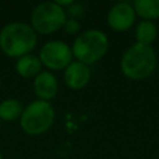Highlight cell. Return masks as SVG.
<instances>
[{
  "instance_id": "cell-1",
  "label": "cell",
  "mask_w": 159,
  "mask_h": 159,
  "mask_svg": "<svg viewBox=\"0 0 159 159\" xmlns=\"http://www.w3.org/2000/svg\"><path fill=\"white\" fill-rule=\"evenodd\" d=\"M37 43V34L26 22H10L0 30V48L14 58L29 55Z\"/></svg>"
},
{
  "instance_id": "cell-2",
  "label": "cell",
  "mask_w": 159,
  "mask_h": 159,
  "mask_svg": "<svg viewBox=\"0 0 159 159\" xmlns=\"http://www.w3.org/2000/svg\"><path fill=\"white\" fill-rule=\"evenodd\" d=\"M119 66L127 78L142 81L154 72L157 67V53L152 46L135 42L124 51Z\"/></svg>"
},
{
  "instance_id": "cell-3",
  "label": "cell",
  "mask_w": 159,
  "mask_h": 159,
  "mask_svg": "<svg viewBox=\"0 0 159 159\" xmlns=\"http://www.w3.org/2000/svg\"><path fill=\"white\" fill-rule=\"evenodd\" d=\"M109 40L107 35L97 29L86 30L81 32L72 45V55L73 57L89 66L99 61L108 51Z\"/></svg>"
},
{
  "instance_id": "cell-4",
  "label": "cell",
  "mask_w": 159,
  "mask_h": 159,
  "mask_svg": "<svg viewBox=\"0 0 159 159\" xmlns=\"http://www.w3.org/2000/svg\"><path fill=\"white\" fill-rule=\"evenodd\" d=\"M55 120V109L50 102L36 99L27 104L20 117V127L29 135L47 132Z\"/></svg>"
},
{
  "instance_id": "cell-5",
  "label": "cell",
  "mask_w": 159,
  "mask_h": 159,
  "mask_svg": "<svg viewBox=\"0 0 159 159\" xmlns=\"http://www.w3.org/2000/svg\"><path fill=\"white\" fill-rule=\"evenodd\" d=\"M67 15L56 1H45L35 6L31 12V27L36 34L48 35L63 27Z\"/></svg>"
},
{
  "instance_id": "cell-6",
  "label": "cell",
  "mask_w": 159,
  "mask_h": 159,
  "mask_svg": "<svg viewBox=\"0 0 159 159\" xmlns=\"http://www.w3.org/2000/svg\"><path fill=\"white\" fill-rule=\"evenodd\" d=\"M39 58L41 63L48 70L58 71L65 70L72 62L73 55L72 48L66 42L60 40H52L46 42L41 47Z\"/></svg>"
},
{
  "instance_id": "cell-7",
  "label": "cell",
  "mask_w": 159,
  "mask_h": 159,
  "mask_svg": "<svg viewBox=\"0 0 159 159\" xmlns=\"http://www.w3.org/2000/svg\"><path fill=\"white\" fill-rule=\"evenodd\" d=\"M135 11L132 4L127 1L116 2L107 14L108 26L118 32H123L129 30L135 21Z\"/></svg>"
},
{
  "instance_id": "cell-8",
  "label": "cell",
  "mask_w": 159,
  "mask_h": 159,
  "mask_svg": "<svg viewBox=\"0 0 159 159\" xmlns=\"http://www.w3.org/2000/svg\"><path fill=\"white\" fill-rule=\"evenodd\" d=\"M63 80H65L66 86L71 89H81L86 87L91 80L89 66L80 61H72L65 68Z\"/></svg>"
},
{
  "instance_id": "cell-9",
  "label": "cell",
  "mask_w": 159,
  "mask_h": 159,
  "mask_svg": "<svg viewBox=\"0 0 159 159\" xmlns=\"http://www.w3.org/2000/svg\"><path fill=\"white\" fill-rule=\"evenodd\" d=\"M34 91L39 99L50 102L58 92V81L50 71H41L34 78Z\"/></svg>"
},
{
  "instance_id": "cell-10",
  "label": "cell",
  "mask_w": 159,
  "mask_h": 159,
  "mask_svg": "<svg viewBox=\"0 0 159 159\" xmlns=\"http://www.w3.org/2000/svg\"><path fill=\"white\" fill-rule=\"evenodd\" d=\"M41 68H42V63L40 58L31 53L17 58L15 63L16 72L24 78H31V77L35 78L41 72Z\"/></svg>"
},
{
  "instance_id": "cell-11",
  "label": "cell",
  "mask_w": 159,
  "mask_h": 159,
  "mask_svg": "<svg viewBox=\"0 0 159 159\" xmlns=\"http://www.w3.org/2000/svg\"><path fill=\"white\" fill-rule=\"evenodd\" d=\"M134 35H135V40L138 43L152 46V43L155 41L158 36V27L154 24V21L142 20L137 24Z\"/></svg>"
},
{
  "instance_id": "cell-12",
  "label": "cell",
  "mask_w": 159,
  "mask_h": 159,
  "mask_svg": "<svg viewBox=\"0 0 159 159\" xmlns=\"http://www.w3.org/2000/svg\"><path fill=\"white\" fill-rule=\"evenodd\" d=\"M132 5L135 15L143 20L153 21L159 19V0H135Z\"/></svg>"
},
{
  "instance_id": "cell-13",
  "label": "cell",
  "mask_w": 159,
  "mask_h": 159,
  "mask_svg": "<svg viewBox=\"0 0 159 159\" xmlns=\"http://www.w3.org/2000/svg\"><path fill=\"white\" fill-rule=\"evenodd\" d=\"M24 107L20 101L15 98H7L0 102V119L5 122H12L21 117Z\"/></svg>"
},
{
  "instance_id": "cell-14",
  "label": "cell",
  "mask_w": 159,
  "mask_h": 159,
  "mask_svg": "<svg viewBox=\"0 0 159 159\" xmlns=\"http://www.w3.org/2000/svg\"><path fill=\"white\" fill-rule=\"evenodd\" d=\"M66 34H70V35H73V34H77L80 32L81 30V24L77 19H73V17H67V20L65 21L63 24V27Z\"/></svg>"
},
{
  "instance_id": "cell-15",
  "label": "cell",
  "mask_w": 159,
  "mask_h": 159,
  "mask_svg": "<svg viewBox=\"0 0 159 159\" xmlns=\"http://www.w3.org/2000/svg\"><path fill=\"white\" fill-rule=\"evenodd\" d=\"M82 12H83V7H82V5L78 4V2H72V4L68 6V11L66 12V15L68 14V15H71L73 19H76L77 16H81Z\"/></svg>"
},
{
  "instance_id": "cell-16",
  "label": "cell",
  "mask_w": 159,
  "mask_h": 159,
  "mask_svg": "<svg viewBox=\"0 0 159 159\" xmlns=\"http://www.w3.org/2000/svg\"><path fill=\"white\" fill-rule=\"evenodd\" d=\"M0 159H4V158H2V154H1V153H0Z\"/></svg>"
},
{
  "instance_id": "cell-17",
  "label": "cell",
  "mask_w": 159,
  "mask_h": 159,
  "mask_svg": "<svg viewBox=\"0 0 159 159\" xmlns=\"http://www.w3.org/2000/svg\"><path fill=\"white\" fill-rule=\"evenodd\" d=\"M0 86H1V81H0Z\"/></svg>"
}]
</instances>
